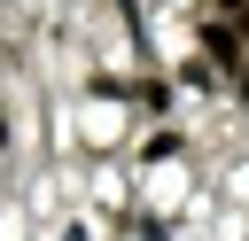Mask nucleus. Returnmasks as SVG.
Returning a JSON list of instances; mask_svg holds the SVG:
<instances>
[{
	"label": "nucleus",
	"mask_w": 249,
	"mask_h": 241,
	"mask_svg": "<svg viewBox=\"0 0 249 241\" xmlns=\"http://www.w3.org/2000/svg\"><path fill=\"white\" fill-rule=\"evenodd\" d=\"M241 31H249V8H241Z\"/></svg>",
	"instance_id": "nucleus-1"
},
{
	"label": "nucleus",
	"mask_w": 249,
	"mask_h": 241,
	"mask_svg": "<svg viewBox=\"0 0 249 241\" xmlns=\"http://www.w3.org/2000/svg\"><path fill=\"white\" fill-rule=\"evenodd\" d=\"M226 8H241V0H226Z\"/></svg>",
	"instance_id": "nucleus-2"
}]
</instances>
